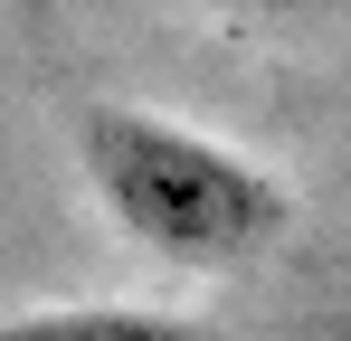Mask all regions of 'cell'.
<instances>
[{
	"mask_svg": "<svg viewBox=\"0 0 351 341\" xmlns=\"http://www.w3.org/2000/svg\"><path fill=\"white\" fill-rule=\"evenodd\" d=\"M76 152H86V180L105 199V218L171 256V266H247L285 237V190L276 170L190 133L171 114H133V105H95L76 123Z\"/></svg>",
	"mask_w": 351,
	"mask_h": 341,
	"instance_id": "cell-1",
	"label": "cell"
},
{
	"mask_svg": "<svg viewBox=\"0 0 351 341\" xmlns=\"http://www.w3.org/2000/svg\"><path fill=\"white\" fill-rule=\"evenodd\" d=\"M0 341H199V332L143 303H38V313H0Z\"/></svg>",
	"mask_w": 351,
	"mask_h": 341,
	"instance_id": "cell-2",
	"label": "cell"
},
{
	"mask_svg": "<svg viewBox=\"0 0 351 341\" xmlns=\"http://www.w3.org/2000/svg\"><path fill=\"white\" fill-rule=\"evenodd\" d=\"M219 10H247V19H304V10H332V0H219Z\"/></svg>",
	"mask_w": 351,
	"mask_h": 341,
	"instance_id": "cell-3",
	"label": "cell"
}]
</instances>
